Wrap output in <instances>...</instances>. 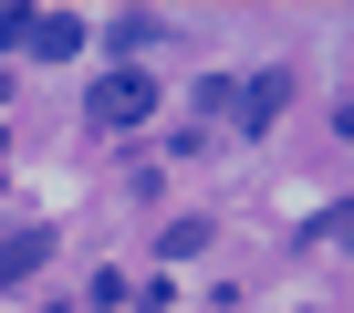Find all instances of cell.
Here are the masks:
<instances>
[{
  "label": "cell",
  "instance_id": "8",
  "mask_svg": "<svg viewBox=\"0 0 354 313\" xmlns=\"http://www.w3.org/2000/svg\"><path fill=\"white\" fill-rule=\"evenodd\" d=\"M344 136H354V105H344Z\"/></svg>",
  "mask_w": 354,
  "mask_h": 313
},
{
  "label": "cell",
  "instance_id": "6",
  "mask_svg": "<svg viewBox=\"0 0 354 313\" xmlns=\"http://www.w3.org/2000/svg\"><path fill=\"white\" fill-rule=\"evenodd\" d=\"M156 251H167V261H198V251H209V220H177V230H167Z\"/></svg>",
  "mask_w": 354,
  "mask_h": 313
},
{
  "label": "cell",
  "instance_id": "2",
  "mask_svg": "<svg viewBox=\"0 0 354 313\" xmlns=\"http://www.w3.org/2000/svg\"><path fill=\"white\" fill-rule=\"evenodd\" d=\"M230 105H240V136H271L292 105V73H250V84H230Z\"/></svg>",
  "mask_w": 354,
  "mask_h": 313
},
{
  "label": "cell",
  "instance_id": "7",
  "mask_svg": "<svg viewBox=\"0 0 354 313\" xmlns=\"http://www.w3.org/2000/svg\"><path fill=\"white\" fill-rule=\"evenodd\" d=\"M323 230H333V240H344V251H354V209H333V220H323Z\"/></svg>",
  "mask_w": 354,
  "mask_h": 313
},
{
  "label": "cell",
  "instance_id": "1",
  "mask_svg": "<svg viewBox=\"0 0 354 313\" xmlns=\"http://www.w3.org/2000/svg\"><path fill=\"white\" fill-rule=\"evenodd\" d=\"M84 115L125 136L136 115H156V73H94V94H84Z\"/></svg>",
  "mask_w": 354,
  "mask_h": 313
},
{
  "label": "cell",
  "instance_id": "5",
  "mask_svg": "<svg viewBox=\"0 0 354 313\" xmlns=\"http://www.w3.org/2000/svg\"><path fill=\"white\" fill-rule=\"evenodd\" d=\"M73 42H84V21H73V11H32V32H21V53H42V63H63Z\"/></svg>",
  "mask_w": 354,
  "mask_h": 313
},
{
  "label": "cell",
  "instance_id": "3",
  "mask_svg": "<svg viewBox=\"0 0 354 313\" xmlns=\"http://www.w3.org/2000/svg\"><path fill=\"white\" fill-rule=\"evenodd\" d=\"M167 42V21L156 11H125V21H104V53H115V73H146V53Z\"/></svg>",
  "mask_w": 354,
  "mask_h": 313
},
{
  "label": "cell",
  "instance_id": "9",
  "mask_svg": "<svg viewBox=\"0 0 354 313\" xmlns=\"http://www.w3.org/2000/svg\"><path fill=\"white\" fill-rule=\"evenodd\" d=\"M0 105H11V84H0Z\"/></svg>",
  "mask_w": 354,
  "mask_h": 313
},
{
  "label": "cell",
  "instance_id": "4",
  "mask_svg": "<svg viewBox=\"0 0 354 313\" xmlns=\"http://www.w3.org/2000/svg\"><path fill=\"white\" fill-rule=\"evenodd\" d=\"M42 261H53V230H42V220H32V230H11V240H0V282H32Z\"/></svg>",
  "mask_w": 354,
  "mask_h": 313
}]
</instances>
